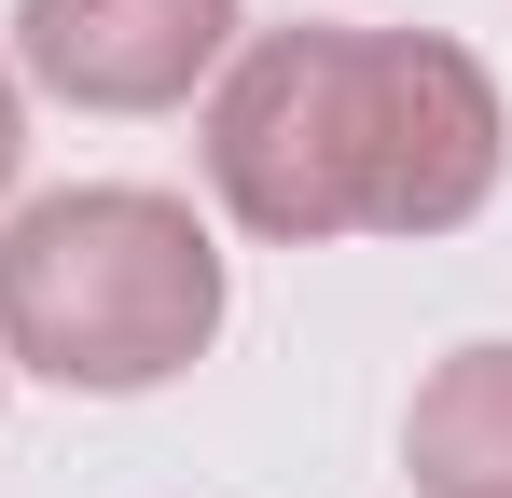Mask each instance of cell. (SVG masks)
<instances>
[{
	"label": "cell",
	"mask_w": 512,
	"mask_h": 498,
	"mask_svg": "<svg viewBox=\"0 0 512 498\" xmlns=\"http://www.w3.org/2000/svg\"><path fill=\"white\" fill-rule=\"evenodd\" d=\"M416 498H512V346H457L402 415Z\"/></svg>",
	"instance_id": "4"
},
{
	"label": "cell",
	"mask_w": 512,
	"mask_h": 498,
	"mask_svg": "<svg viewBox=\"0 0 512 498\" xmlns=\"http://www.w3.org/2000/svg\"><path fill=\"white\" fill-rule=\"evenodd\" d=\"M0 374H14V360H0Z\"/></svg>",
	"instance_id": "6"
},
{
	"label": "cell",
	"mask_w": 512,
	"mask_h": 498,
	"mask_svg": "<svg viewBox=\"0 0 512 498\" xmlns=\"http://www.w3.org/2000/svg\"><path fill=\"white\" fill-rule=\"evenodd\" d=\"M14 166H28V97H14V70H0V194H14Z\"/></svg>",
	"instance_id": "5"
},
{
	"label": "cell",
	"mask_w": 512,
	"mask_h": 498,
	"mask_svg": "<svg viewBox=\"0 0 512 498\" xmlns=\"http://www.w3.org/2000/svg\"><path fill=\"white\" fill-rule=\"evenodd\" d=\"M236 28V0H14V70L70 111H180Z\"/></svg>",
	"instance_id": "3"
},
{
	"label": "cell",
	"mask_w": 512,
	"mask_h": 498,
	"mask_svg": "<svg viewBox=\"0 0 512 498\" xmlns=\"http://www.w3.org/2000/svg\"><path fill=\"white\" fill-rule=\"evenodd\" d=\"M222 332V249L153 180H70L0 236V360L97 402H139L208 360Z\"/></svg>",
	"instance_id": "2"
},
{
	"label": "cell",
	"mask_w": 512,
	"mask_h": 498,
	"mask_svg": "<svg viewBox=\"0 0 512 498\" xmlns=\"http://www.w3.org/2000/svg\"><path fill=\"white\" fill-rule=\"evenodd\" d=\"M512 111L443 28H263L208 83V194L263 249L457 236L499 194Z\"/></svg>",
	"instance_id": "1"
}]
</instances>
